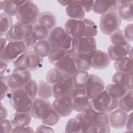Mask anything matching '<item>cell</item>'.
I'll return each mask as SVG.
<instances>
[{"instance_id":"d6986e66","label":"cell","mask_w":133,"mask_h":133,"mask_svg":"<svg viewBox=\"0 0 133 133\" xmlns=\"http://www.w3.org/2000/svg\"><path fill=\"white\" fill-rule=\"evenodd\" d=\"M128 113L118 109L111 112L109 115V125L115 129H121L125 126Z\"/></svg>"},{"instance_id":"8992f818","label":"cell","mask_w":133,"mask_h":133,"mask_svg":"<svg viewBox=\"0 0 133 133\" xmlns=\"http://www.w3.org/2000/svg\"><path fill=\"white\" fill-rule=\"evenodd\" d=\"M28 51L23 41L8 42L5 49L1 52L0 59L7 63L11 62Z\"/></svg>"},{"instance_id":"db71d44e","label":"cell","mask_w":133,"mask_h":133,"mask_svg":"<svg viewBox=\"0 0 133 133\" xmlns=\"http://www.w3.org/2000/svg\"><path fill=\"white\" fill-rule=\"evenodd\" d=\"M33 128L28 126L13 127L11 132H33Z\"/></svg>"},{"instance_id":"9f6ffc18","label":"cell","mask_w":133,"mask_h":133,"mask_svg":"<svg viewBox=\"0 0 133 133\" xmlns=\"http://www.w3.org/2000/svg\"><path fill=\"white\" fill-rule=\"evenodd\" d=\"M35 132H54V131L49 126L43 124L38 126Z\"/></svg>"},{"instance_id":"cb8c5ba5","label":"cell","mask_w":133,"mask_h":133,"mask_svg":"<svg viewBox=\"0 0 133 133\" xmlns=\"http://www.w3.org/2000/svg\"><path fill=\"white\" fill-rule=\"evenodd\" d=\"M32 116L29 113L16 112L10 117L13 127L28 126L31 123Z\"/></svg>"},{"instance_id":"277c9868","label":"cell","mask_w":133,"mask_h":133,"mask_svg":"<svg viewBox=\"0 0 133 133\" xmlns=\"http://www.w3.org/2000/svg\"><path fill=\"white\" fill-rule=\"evenodd\" d=\"M91 107L99 112L110 113L118 108V101L112 99L105 89L90 100Z\"/></svg>"},{"instance_id":"6125c7cd","label":"cell","mask_w":133,"mask_h":133,"mask_svg":"<svg viewBox=\"0 0 133 133\" xmlns=\"http://www.w3.org/2000/svg\"><path fill=\"white\" fill-rule=\"evenodd\" d=\"M7 1H0V9L1 10H4L6 6Z\"/></svg>"},{"instance_id":"9a60e30c","label":"cell","mask_w":133,"mask_h":133,"mask_svg":"<svg viewBox=\"0 0 133 133\" xmlns=\"http://www.w3.org/2000/svg\"><path fill=\"white\" fill-rule=\"evenodd\" d=\"M83 117L92 126L99 125H109L108 113L99 112L93 109L91 106L81 112Z\"/></svg>"},{"instance_id":"d6a6232c","label":"cell","mask_w":133,"mask_h":133,"mask_svg":"<svg viewBox=\"0 0 133 133\" xmlns=\"http://www.w3.org/2000/svg\"><path fill=\"white\" fill-rule=\"evenodd\" d=\"M37 96L39 98L48 99L52 96V86L44 81H40L38 83Z\"/></svg>"},{"instance_id":"ac0fdd59","label":"cell","mask_w":133,"mask_h":133,"mask_svg":"<svg viewBox=\"0 0 133 133\" xmlns=\"http://www.w3.org/2000/svg\"><path fill=\"white\" fill-rule=\"evenodd\" d=\"M121 6V1H95L92 10L96 14L103 15L117 10Z\"/></svg>"},{"instance_id":"5bb4252c","label":"cell","mask_w":133,"mask_h":133,"mask_svg":"<svg viewBox=\"0 0 133 133\" xmlns=\"http://www.w3.org/2000/svg\"><path fill=\"white\" fill-rule=\"evenodd\" d=\"M51 104L54 109L61 117H65L70 115L74 110L72 100L69 95L55 98Z\"/></svg>"},{"instance_id":"680465c9","label":"cell","mask_w":133,"mask_h":133,"mask_svg":"<svg viewBox=\"0 0 133 133\" xmlns=\"http://www.w3.org/2000/svg\"><path fill=\"white\" fill-rule=\"evenodd\" d=\"M1 69H0V72H1V75H3V74L5 73L6 72L7 68H8V63L1 60Z\"/></svg>"},{"instance_id":"7402d4cb","label":"cell","mask_w":133,"mask_h":133,"mask_svg":"<svg viewBox=\"0 0 133 133\" xmlns=\"http://www.w3.org/2000/svg\"><path fill=\"white\" fill-rule=\"evenodd\" d=\"M111 59L107 52L97 50L92 59L91 67L96 70H102L107 68L110 63Z\"/></svg>"},{"instance_id":"30bf717a","label":"cell","mask_w":133,"mask_h":133,"mask_svg":"<svg viewBox=\"0 0 133 133\" xmlns=\"http://www.w3.org/2000/svg\"><path fill=\"white\" fill-rule=\"evenodd\" d=\"M72 100L73 110L82 112L90 106V99L86 95L85 88L74 87L70 95Z\"/></svg>"},{"instance_id":"7a4b0ae2","label":"cell","mask_w":133,"mask_h":133,"mask_svg":"<svg viewBox=\"0 0 133 133\" xmlns=\"http://www.w3.org/2000/svg\"><path fill=\"white\" fill-rule=\"evenodd\" d=\"M7 96L16 112L30 113L33 99L23 88L10 89Z\"/></svg>"},{"instance_id":"4316f807","label":"cell","mask_w":133,"mask_h":133,"mask_svg":"<svg viewBox=\"0 0 133 133\" xmlns=\"http://www.w3.org/2000/svg\"><path fill=\"white\" fill-rule=\"evenodd\" d=\"M28 58L29 71H33L41 68L43 63V58L37 54L33 50L26 52Z\"/></svg>"},{"instance_id":"f907efd6","label":"cell","mask_w":133,"mask_h":133,"mask_svg":"<svg viewBox=\"0 0 133 133\" xmlns=\"http://www.w3.org/2000/svg\"><path fill=\"white\" fill-rule=\"evenodd\" d=\"M1 132L2 133L11 132L13 128L10 120H8L6 118L1 119Z\"/></svg>"},{"instance_id":"7bdbcfd3","label":"cell","mask_w":133,"mask_h":133,"mask_svg":"<svg viewBox=\"0 0 133 133\" xmlns=\"http://www.w3.org/2000/svg\"><path fill=\"white\" fill-rule=\"evenodd\" d=\"M75 118L78 124L80 132H88L92 126L83 117L81 112L78 113Z\"/></svg>"},{"instance_id":"f35d334b","label":"cell","mask_w":133,"mask_h":133,"mask_svg":"<svg viewBox=\"0 0 133 133\" xmlns=\"http://www.w3.org/2000/svg\"><path fill=\"white\" fill-rule=\"evenodd\" d=\"M64 77L60 72L56 68L50 69L46 76L47 82L51 85L59 82Z\"/></svg>"},{"instance_id":"5b68a950","label":"cell","mask_w":133,"mask_h":133,"mask_svg":"<svg viewBox=\"0 0 133 133\" xmlns=\"http://www.w3.org/2000/svg\"><path fill=\"white\" fill-rule=\"evenodd\" d=\"M122 20L116 11L102 15L100 19V28L103 33L111 35L119 29Z\"/></svg>"},{"instance_id":"f5cc1de1","label":"cell","mask_w":133,"mask_h":133,"mask_svg":"<svg viewBox=\"0 0 133 133\" xmlns=\"http://www.w3.org/2000/svg\"><path fill=\"white\" fill-rule=\"evenodd\" d=\"M133 24L130 23L127 24L124 28L123 33L128 41V42H132L133 40L132 36V29H133Z\"/></svg>"},{"instance_id":"ffe728a7","label":"cell","mask_w":133,"mask_h":133,"mask_svg":"<svg viewBox=\"0 0 133 133\" xmlns=\"http://www.w3.org/2000/svg\"><path fill=\"white\" fill-rule=\"evenodd\" d=\"M95 52H76L74 55L75 63L78 70L87 71L90 69L92 64V59Z\"/></svg>"},{"instance_id":"8fae6325","label":"cell","mask_w":133,"mask_h":133,"mask_svg":"<svg viewBox=\"0 0 133 133\" xmlns=\"http://www.w3.org/2000/svg\"><path fill=\"white\" fill-rule=\"evenodd\" d=\"M66 33L75 39L85 37L86 32V24L85 19H74L69 18L64 24Z\"/></svg>"},{"instance_id":"7c38bea8","label":"cell","mask_w":133,"mask_h":133,"mask_svg":"<svg viewBox=\"0 0 133 133\" xmlns=\"http://www.w3.org/2000/svg\"><path fill=\"white\" fill-rule=\"evenodd\" d=\"M86 95L91 99L105 89L103 81L94 74H89L85 87Z\"/></svg>"},{"instance_id":"ee69618b","label":"cell","mask_w":133,"mask_h":133,"mask_svg":"<svg viewBox=\"0 0 133 133\" xmlns=\"http://www.w3.org/2000/svg\"><path fill=\"white\" fill-rule=\"evenodd\" d=\"M86 24V32L85 37H95L98 33L97 26L91 19L84 18Z\"/></svg>"},{"instance_id":"4fadbf2b","label":"cell","mask_w":133,"mask_h":133,"mask_svg":"<svg viewBox=\"0 0 133 133\" xmlns=\"http://www.w3.org/2000/svg\"><path fill=\"white\" fill-rule=\"evenodd\" d=\"M54 66L64 77H72L78 71L73 54H68Z\"/></svg>"},{"instance_id":"816d5d0a","label":"cell","mask_w":133,"mask_h":133,"mask_svg":"<svg viewBox=\"0 0 133 133\" xmlns=\"http://www.w3.org/2000/svg\"><path fill=\"white\" fill-rule=\"evenodd\" d=\"M78 4L82 7L85 12H89L92 10L94 1H77Z\"/></svg>"},{"instance_id":"60d3db41","label":"cell","mask_w":133,"mask_h":133,"mask_svg":"<svg viewBox=\"0 0 133 133\" xmlns=\"http://www.w3.org/2000/svg\"><path fill=\"white\" fill-rule=\"evenodd\" d=\"M12 62L15 69L20 71L29 70L28 58L26 52L19 56Z\"/></svg>"},{"instance_id":"c3c4849f","label":"cell","mask_w":133,"mask_h":133,"mask_svg":"<svg viewBox=\"0 0 133 133\" xmlns=\"http://www.w3.org/2000/svg\"><path fill=\"white\" fill-rule=\"evenodd\" d=\"M110 126L109 125H99L92 126L88 132H110Z\"/></svg>"},{"instance_id":"ba28073f","label":"cell","mask_w":133,"mask_h":133,"mask_svg":"<svg viewBox=\"0 0 133 133\" xmlns=\"http://www.w3.org/2000/svg\"><path fill=\"white\" fill-rule=\"evenodd\" d=\"M33 31V25L16 22L7 33L5 37L8 42L23 41Z\"/></svg>"},{"instance_id":"b9f144b4","label":"cell","mask_w":133,"mask_h":133,"mask_svg":"<svg viewBox=\"0 0 133 133\" xmlns=\"http://www.w3.org/2000/svg\"><path fill=\"white\" fill-rule=\"evenodd\" d=\"M38 84L33 79L31 78L22 88L27 94L34 100L36 98L38 92Z\"/></svg>"},{"instance_id":"74e56055","label":"cell","mask_w":133,"mask_h":133,"mask_svg":"<svg viewBox=\"0 0 133 133\" xmlns=\"http://www.w3.org/2000/svg\"><path fill=\"white\" fill-rule=\"evenodd\" d=\"M68 54L66 50L61 48H52L48 56V61L51 64L55 65Z\"/></svg>"},{"instance_id":"9c48e42d","label":"cell","mask_w":133,"mask_h":133,"mask_svg":"<svg viewBox=\"0 0 133 133\" xmlns=\"http://www.w3.org/2000/svg\"><path fill=\"white\" fill-rule=\"evenodd\" d=\"M32 74L29 70L20 71L14 69L6 76V83L10 89L22 88L31 79Z\"/></svg>"},{"instance_id":"e0dca14e","label":"cell","mask_w":133,"mask_h":133,"mask_svg":"<svg viewBox=\"0 0 133 133\" xmlns=\"http://www.w3.org/2000/svg\"><path fill=\"white\" fill-rule=\"evenodd\" d=\"M107 53L111 60L116 61L127 56L132 57V47L130 44L126 45L112 44L108 48Z\"/></svg>"},{"instance_id":"d4e9b609","label":"cell","mask_w":133,"mask_h":133,"mask_svg":"<svg viewBox=\"0 0 133 133\" xmlns=\"http://www.w3.org/2000/svg\"><path fill=\"white\" fill-rule=\"evenodd\" d=\"M105 89L112 99L117 101L122 98L128 91L125 86L116 83L108 85L105 87Z\"/></svg>"},{"instance_id":"e575fe53","label":"cell","mask_w":133,"mask_h":133,"mask_svg":"<svg viewBox=\"0 0 133 133\" xmlns=\"http://www.w3.org/2000/svg\"><path fill=\"white\" fill-rule=\"evenodd\" d=\"M50 31L47 26L39 23H36L33 25L32 33L38 41L46 39L49 34Z\"/></svg>"},{"instance_id":"8d00e7d4","label":"cell","mask_w":133,"mask_h":133,"mask_svg":"<svg viewBox=\"0 0 133 133\" xmlns=\"http://www.w3.org/2000/svg\"><path fill=\"white\" fill-rule=\"evenodd\" d=\"M13 25L11 17L2 13L0 15V36H5Z\"/></svg>"},{"instance_id":"11a10c76","label":"cell","mask_w":133,"mask_h":133,"mask_svg":"<svg viewBox=\"0 0 133 133\" xmlns=\"http://www.w3.org/2000/svg\"><path fill=\"white\" fill-rule=\"evenodd\" d=\"M125 126L126 129L130 132H133V125H132V111L128 114Z\"/></svg>"},{"instance_id":"d590c367","label":"cell","mask_w":133,"mask_h":133,"mask_svg":"<svg viewBox=\"0 0 133 133\" xmlns=\"http://www.w3.org/2000/svg\"><path fill=\"white\" fill-rule=\"evenodd\" d=\"M26 1H7L4 8V13L12 17L16 15L19 7L23 4Z\"/></svg>"},{"instance_id":"f1b7e54d","label":"cell","mask_w":133,"mask_h":133,"mask_svg":"<svg viewBox=\"0 0 133 133\" xmlns=\"http://www.w3.org/2000/svg\"><path fill=\"white\" fill-rule=\"evenodd\" d=\"M37 23L42 24L47 26L50 30L56 26L57 19L56 16L50 11H43L41 12Z\"/></svg>"},{"instance_id":"94428289","label":"cell","mask_w":133,"mask_h":133,"mask_svg":"<svg viewBox=\"0 0 133 133\" xmlns=\"http://www.w3.org/2000/svg\"><path fill=\"white\" fill-rule=\"evenodd\" d=\"M61 5L63 6H68L74 2V1H57Z\"/></svg>"},{"instance_id":"1f68e13d","label":"cell","mask_w":133,"mask_h":133,"mask_svg":"<svg viewBox=\"0 0 133 133\" xmlns=\"http://www.w3.org/2000/svg\"><path fill=\"white\" fill-rule=\"evenodd\" d=\"M118 14L120 17L121 19L126 21H131L133 20L132 17V1L124 4L121 5L118 8Z\"/></svg>"},{"instance_id":"6da1fadb","label":"cell","mask_w":133,"mask_h":133,"mask_svg":"<svg viewBox=\"0 0 133 133\" xmlns=\"http://www.w3.org/2000/svg\"><path fill=\"white\" fill-rule=\"evenodd\" d=\"M47 40L52 48H61L69 54L74 55L76 53L77 39L69 35L61 26H55L50 30Z\"/></svg>"},{"instance_id":"681fc988","label":"cell","mask_w":133,"mask_h":133,"mask_svg":"<svg viewBox=\"0 0 133 133\" xmlns=\"http://www.w3.org/2000/svg\"><path fill=\"white\" fill-rule=\"evenodd\" d=\"M23 42H24L28 50H31L32 48L33 49L34 46L38 42V41L36 39V37L34 36V35L33 34V33H32L23 41Z\"/></svg>"},{"instance_id":"4dcf8cb0","label":"cell","mask_w":133,"mask_h":133,"mask_svg":"<svg viewBox=\"0 0 133 133\" xmlns=\"http://www.w3.org/2000/svg\"><path fill=\"white\" fill-rule=\"evenodd\" d=\"M52 49L47 39L38 41L33 48V50L43 58L48 56Z\"/></svg>"},{"instance_id":"484cf974","label":"cell","mask_w":133,"mask_h":133,"mask_svg":"<svg viewBox=\"0 0 133 133\" xmlns=\"http://www.w3.org/2000/svg\"><path fill=\"white\" fill-rule=\"evenodd\" d=\"M65 12L71 19L81 20L84 19L85 16V12L77 1H74L72 4L66 7Z\"/></svg>"},{"instance_id":"44dd1931","label":"cell","mask_w":133,"mask_h":133,"mask_svg":"<svg viewBox=\"0 0 133 133\" xmlns=\"http://www.w3.org/2000/svg\"><path fill=\"white\" fill-rule=\"evenodd\" d=\"M97 50L96 41L94 37H81L77 39L76 52H95Z\"/></svg>"},{"instance_id":"603a6c76","label":"cell","mask_w":133,"mask_h":133,"mask_svg":"<svg viewBox=\"0 0 133 133\" xmlns=\"http://www.w3.org/2000/svg\"><path fill=\"white\" fill-rule=\"evenodd\" d=\"M111 81L125 86L128 90H132V75L129 73L116 71L112 76Z\"/></svg>"},{"instance_id":"2e32d148","label":"cell","mask_w":133,"mask_h":133,"mask_svg":"<svg viewBox=\"0 0 133 133\" xmlns=\"http://www.w3.org/2000/svg\"><path fill=\"white\" fill-rule=\"evenodd\" d=\"M74 87L72 77H64L61 81L52 85V97L57 98L70 96Z\"/></svg>"},{"instance_id":"bcb514c9","label":"cell","mask_w":133,"mask_h":133,"mask_svg":"<svg viewBox=\"0 0 133 133\" xmlns=\"http://www.w3.org/2000/svg\"><path fill=\"white\" fill-rule=\"evenodd\" d=\"M65 131L66 132H80L78 124L75 118H72L68 120L65 127Z\"/></svg>"},{"instance_id":"f546056e","label":"cell","mask_w":133,"mask_h":133,"mask_svg":"<svg viewBox=\"0 0 133 133\" xmlns=\"http://www.w3.org/2000/svg\"><path fill=\"white\" fill-rule=\"evenodd\" d=\"M132 90H129L122 98L118 100V108L128 113L132 110Z\"/></svg>"},{"instance_id":"83f0119b","label":"cell","mask_w":133,"mask_h":133,"mask_svg":"<svg viewBox=\"0 0 133 133\" xmlns=\"http://www.w3.org/2000/svg\"><path fill=\"white\" fill-rule=\"evenodd\" d=\"M114 66L117 72L129 73L132 75V59L129 56L115 61Z\"/></svg>"},{"instance_id":"91938a15","label":"cell","mask_w":133,"mask_h":133,"mask_svg":"<svg viewBox=\"0 0 133 133\" xmlns=\"http://www.w3.org/2000/svg\"><path fill=\"white\" fill-rule=\"evenodd\" d=\"M7 40L6 37H3V36H1L0 38V46H1V52L3 51L5 49V47L7 45Z\"/></svg>"},{"instance_id":"f6af8a7d","label":"cell","mask_w":133,"mask_h":133,"mask_svg":"<svg viewBox=\"0 0 133 133\" xmlns=\"http://www.w3.org/2000/svg\"><path fill=\"white\" fill-rule=\"evenodd\" d=\"M60 118L61 116L59 115V114L54 109L50 116L47 119L42 121V122L43 124L49 126H54L58 123Z\"/></svg>"},{"instance_id":"52a82bcc","label":"cell","mask_w":133,"mask_h":133,"mask_svg":"<svg viewBox=\"0 0 133 133\" xmlns=\"http://www.w3.org/2000/svg\"><path fill=\"white\" fill-rule=\"evenodd\" d=\"M53 110L52 104L48 99L38 97L33 100L30 114L33 117L44 121L50 116Z\"/></svg>"},{"instance_id":"6f0895ef","label":"cell","mask_w":133,"mask_h":133,"mask_svg":"<svg viewBox=\"0 0 133 133\" xmlns=\"http://www.w3.org/2000/svg\"><path fill=\"white\" fill-rule=\"evenodd\" d=\"M0 119H3L7 118L8 115V111L7 109L3 105L2 101L0 103Z\"/></svg>"},{"instance_id":"ab89813d","label":"cell","mask_w":133,"mask_h":133,"mask_svg":"<svg viewBox=\"0 0 133 133\" xmlns=\"http://www.w3.org/2000/svg\"><path fill=\"white\" fill-rule=\"evenodd\" d=\"M110 39L112 44L114 45H126L129 44V42L126 38L123 31L121 30H118L111 34Z\"/></svg>"},{"instance_id":"836d02e7","label":"cell","mask_w":133,"mask_h":133,"mask_svg":"<svg viewBox=\"0 0 133 133\" xmlns=\"http://www.w3.org/2000/svg\"><path fill=\"white\" fill-rule=\"evenodd\" d=\"M89 74L87 71L78 70L72 76L74 87L85 88Z\"/></svg>"},{"instance_id":"3957f363","label":"cell","mask_w":133,"mask_h":133,"mask_svg":"<svg viewBox=\"0 0 133 133\" xmlns=\"http://www.w3.org/2000/svg\"><path fill=\"white\" fill-rule=\"evenodd\" d=\"M41 14L38 6L32 1H26L19 8L16 15L18 22L26 25H33L37 23Z\"/></svg>"},{"instance_id":"7dc6e473","label":"cell","mask_w":133,"mask_h":133,"mask_svg":"<svg viewBox=\"0 0 133 133\" xmlns=\"http://www.w3.org/2000/svg\"><path fill=\"white\" fill-rule=\"evenodd\" d=\"M6 76L3 75H1L0 83H1V101H2L6 96L8 95L10 89L6 83Z\"/></svg>"}]
</instances>
